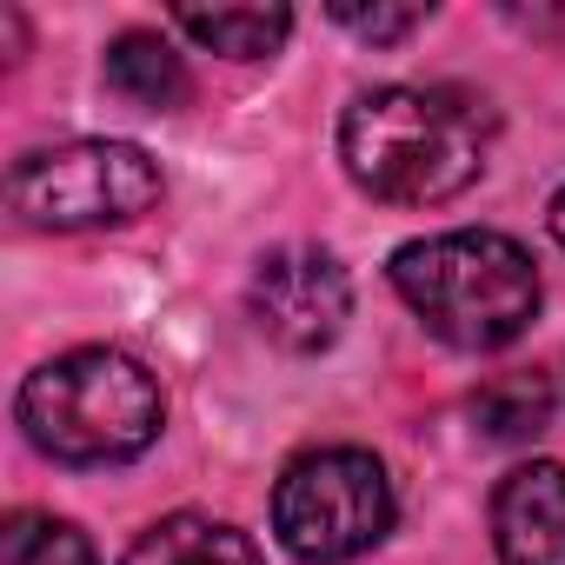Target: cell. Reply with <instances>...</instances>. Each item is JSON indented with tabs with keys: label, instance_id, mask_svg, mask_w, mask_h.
Instances as JSON below:
<instances>
[{
	"label": "cell",
	"instance_id": "14",
	"mask_svg": "<svg viewBox=\"0 0 565 565\" xmlns=\"http://www.w3.org/2000/svg\"><path fill=\"white\" fill-rule=\"evenodd\" d=\"M545 226H552V239L565 246V193H552V206H545Z\"/></svg>",
	"mask_w": 565,
	"mask_h": 565
},
{
	"label": "cell",
	"instance_id": "13",
	"mask_svg": "<svg viewBox=\"0 0 565 565\" xmlns=\"http://www.w3.org/2000/svg\"><path fill=\"white\" fill-rule=\"evenodd\" d=\"M333 21L360 41H406L413 28H426V8H333Z\"/></svg>",
	"mask_w": 565,
	"mask_h": 565
},
{
	"label": "cell",
	"instance_id": "4",
	"mask_svg": "<svg viewBox=\"0 0 565 565\" xmlns=\"http://www.w3.org/2000/svg\"><path fill=\"white\" fill-rule=\"evenodd\" d=\"M273 532L307 565H347L393 532V479L360 446L300 452L273 486Z\"/></svg>",
	"mask_w": 565,
	"mask_h": 565
},
{
	"label": "cell",
	"instance_id": "1",
	"mask_svg": "<svg viewBox=\"0 0 565 565\" xmlns=\"http://www.w3.org/2000/svg\"><path fill=\"white\" fill-rule=\"evenodd\" d=\"M340 160L353 186L386 206H439L486 167L479 114L439 87H373L340 120Z\"/></svg>",
	"mask_w": 565,
	"mask_h": 565
},
{
	"label": "cell",
	"instance_id": "10",
	"mask_svg": "<svg viewBox=\"0 0 565 565\" xmlns=\"http://www.w3.org/2000/svg\"><path fill=\"white\" fill-rule=\"evenodd\" d=\"M173 28L226 61H266L279 41L294 34V14L287 8H180Z\"/></svg>",
	"mask_w": 565,
	"mask_h": 565
},
{
	"label": "cell",
	"instance_id": "2",
	"mask_svg": "<svg viewBox=\"0 0 565 565\" xmlns=\"http://www.w3.org/2000/svg\"><path fill=\"white\" fill-rule=\"evenodd\" d=\"M393 287L419 313V327L459 353H499L539 313L532 253L505 233H486V226L406 239L393 253Z\"/></svg>",
	"mask_w": 565,
	"mask_h": 565
},
{
	"label": "cell",
	"instance_id": "5",
	"mask_svg": "<svg viewBox=\"0 0 565 565\" xmlns=\"http://www.w3.org/2000/svg\"><path fill=\"white\" fill-rule=\"evenodd\" d=\"M160 200V167L134 140H67L21 153L8 173V206L41 233L127 226Z\"/></svg>",
	"mask_w": 565,
	"mask_h": 565
},
{
	"label": "cell",
	"instance_id": "3",
	"mask_svg": "<svg viewBox=\"0 0 565 565\" xmlns=\"http://www.w3.org/2000/svg\"><path fill=\"white\" fill-rule=\"evenodd\" d=\"M14 419L34 439V452L61 466H120L160 439L167 399L140 360L114 347H81L21 380Z\"/></svg>",
	"mask_w": 565,
	"mask_h": 565
},
{
	"label": "cell",
	"instance_id": "9",
	"mask_svg": "<svg viewBox=\"0 0 565 565\" xmlns=\"http://www.w3.org/2000/svg\"><path fill=\"white\" fill-rule=\"evenodd\" d=\"M107 87H114L120 100L147 107V114H173V107L193 94L186 61L173 54V41L147 34V28H134V34H120V41L107 47Z\"/></svg>",
	"mask_w": 565,
	"mask_h": 565
},
{
	"label": "cell",
	"instance_id": "7",
	"mask_svg": "<svg viewBox=\"0 0 565 565\" xmlns=\"http://www.w3.org/2000/svg\"><path fill=\"white\" fill-rule=\"evenodd\" d=\"M499 565H565V466L525 459L492 492Z\"/></svg>",
	"mask_w": 565,
	"mask_h": 565
},
{
	"label": "cell",
	"instance_id": "8",
	"mask_svg": "<svg viewBox=\"0 0 565 565\" xmlns=\"http://www.w3.org/2000/svg\"><path fill=\"white\" fill-rule=\"evenodd\" d=\"M120 565H259V545L226 525V519H206V512H167L153 519Z\"/></svg>",
	"mask_w": 565,
	"mask_h": 565
},
{
	"label": "cell",
	"instance_id": "6",
	"mask_svg": "<svg viewBox=\"0 0 565 565\" xmlns=\"http://www.w3.org/2000/svg\"><path fill=\"white\" fill-rule=\"evenodd\" d=\"M246 313L273 347L327 353L347 333V313H353L347 266L333 253H320V246H279L246 279Z\"/></svg>",
	"mask_w": 565,
	"mask_h": 565
},
{
	"label": "cell",
	"instance_id": "12",
	"mask_svg": "<svg viewBox=\"0 0 565 565\" xmlns=\"http://www.w3.org/2000/svg\"><path fill=\"white\" fill-rule=\"evenodd\" d=\"M0 552H8V565H100L87 532L67 519H47V512H21L8 525V539H0Z\"/></svg>",
	"mask_w": 565,
	"mask_h": 565
},
{
	"label": "cell",
	"instance_id": "11",
	"mask_svg": "<svg viewBox=\"0 0 565 565\" xmlns=\"http://www.w3.org/2000/svg\"><path fill=\"white\" fill-rule=\"evenodd\" d=\"M472 419H479L486 439L525 446V439H539L545 419H552V380H545V373H499V380H486V386L472 393Z\"/></svg>",
	"mask_w": 565,
	"mask_h": 565
}]
</instances>
